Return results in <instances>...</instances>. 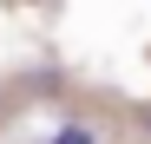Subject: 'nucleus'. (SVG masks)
I'll use <instances>...</instances> for the list:
<instances>
[{"instance_id":"1","label":"nucleus","mask_w":151,"mask_h":144,"mask_svg":"<svg viewBox=\"0 0 151 144\" xmlns=\"http://www.w3.org/2000/svg\"><path fill=\"white\" fill-rule=\"evenodd\" d=\"M59 144H92V131H86V125H66V131H59Z\"/></svg>"}]
</instances>
